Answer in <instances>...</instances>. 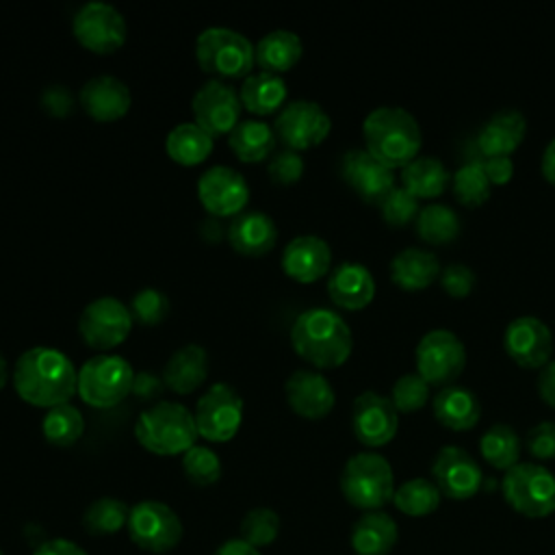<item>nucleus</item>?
Masks as SVG:
<instances>
[{
  "label": "nucleus",
  "mask_w": 555,
  "mask_h": 555,
  "mask_svg": "<svg viewBox=\"0 0 555 555\" xmlns=\"http://www.w3.org/2000/svg\"><path fill=\"white\" fill-rule=\"evenodd\" d=\"M364 147L388 167H403L421 150L418 119L403 106L382 104L369 111L362 121Z\"/></svg>",
  "instance_id": "7ed1b4c3"
},
{
  "label": "nucleus",
  "mask_w": 555,
  "mask_h": 555,
  "mask_svg": "<svg viewBox=\"0 0 555 555\" xmlns=\"http://www.w3.org/2000/svg\"><path fill=\"white\" fill-rule=\"evenodd\" d=\"M165 390V379L158 377L156 373L152 371H137L134 373V379H132V392L143 399V401H160L158 397L163 395Z\"/></svg>",
  "instance_id": "603ef678"
},
{
  "label": "nucleus",
  "mask_w": 555,
  "mask_h": 555,
  "mask_svg": "<svg viewBox=\"0 0 555 555\" xmlns=\"http://www.w3.org/2000/svg\"><path fill=\"white\" fill-rule=\"evenodd\" d=\"M126 529L130 540L147 553H167L176 548L184 533L180 516L167 503L152 499L130 507Z\"/></svg>",
  "instance_id": "9d476101"
},
{
  "label": "nucleus",
  "mask_w": 555,
  "mask_h": 555,
  "mask_svg": "<svg viewBox=\"0 0 555 555\" xmlns=\"http://www.w3.org/2000/svg\"><path fill=\"white\" fill-rule=\"evenodd\" d=\"M280 533V516L271 507H254L241 520V540L260 548L269 546Z\"/></svg>",
  "instance_id": "79ce46f5"
},
{
  "label": "nucleus",
  "mask_w": 555,
  "mask_h": 555,
  "mask_svg": "<svg viewBox=\"0 0 555 555\" xmlns=\"http://www.w3.org/2000/svg\"><path fill=\"white\" fill-rule=\"evenodd\" d=\"M7 382H9V362H7V358L0 353V388H4Z\"/></svg>",
  "instance_id": "bf43d9fd"
},
{
  "label": "nucleus",
  "mask_w": 555,
  "mask_h": 555,
  "mask_svg": "<svg viewBox=\"0 0 555 555\" xmlns=\"http://www.w3.org/2000/svg\"><path fill=\"white\" fill-rule=\"evenodd\" d=\"M11 379L17 395L39 408L69 403L78 392V371L74 362L54 347L39 345L20 353Z\"/></svg>",
  "instance_id": "f257e3e1"
},
{
  "label": "nucleus",
  "mask_w": 555,
  "mask_h": 555,
  "mask_svg": "<svg viewBox=\"0 0 555 555\" xmlns=\"http://www.w3.org/2000/svg\"><path fill=\"white\" fill-rule=\"evenodd\" d=\"M416 373L431 386L453 384L464 371L466 349L460 336L447 327H434L421 336L414 351Z\"/></svg>",
  "instance_id": "1a4fd4ad"
},
{
  "label": "nucleus",
  "mask_w": 555,
  "mask_h": 555,
  "mask_svg": "<svg viewBox=\"0 0 555 555\" xmlns=\"http://www.w3.org/2000/svg\"><path fill=\"white\" fill-rule=\"evenodd\" d=\"M243 397L228 382H215L195 403L197 434L210 442L234 438L243 421Z\"/></svg>",
  "instance_id": "f8f14e48"
},
{
  "label": "nucleus",
  "mask_w": 555,
  "mask_h": 555,
  "mask_svg": "<svg viewBox=\"0 0 555 555\" xmlns=\"http://www.w3.org/2000/svg\"><path fill=\"white\" fill-rule=\"evenodd\" d=\"M275 130L264 119H241L228 134V145L232 152L247 163L264 160L275 150Z\"/></svg>",
  "instance_id": "473e14b6"
},
{
  "label": "nucleus",
  "mask_w": 555,
  "mask_h": 555,
  "mask_svg": "<svg viewBox=\"0 0 555 555\" xmlns=\"http://www.w3.org/2000/svg\"><path fill=\"white\" fill-rule=\"evenodd\" d=\"M130 314L143 325H156L169 314V297L160 288H139L130 299Z\"/></svg>",
  "instance_id": "49530a36"
},
{
  "label": "nucleus",
  "mask_w": 555,
  "mask_h": 555,
  "mask_svg": "<svg viewBox=\"0 0 555 555\" xmlns=\"http://www.w3.org/2000/svg\"><path fill=\"white\" fill-rule=\"evenodd\" d=\"M440 496L442 492L438 490L434 479L412 477L403 481L399 488H395L392 503L405 516H427L438 509Z\"/></svg>",
  "instance_id": "4c0bfd02"
},
{
  "label": "nucleus",
  "mask_w": 555,
  "mask_h": 555,
  "mask_svg": "<svg viewBox=\"0 0 555 555\" xmlns=\"http://www.w3.org/2000/svg\"><path fill=\"white\" fill-rule=\"evenodd\" d=\"M286 95H288V87L282 74H273L264 69L247 74L238 89L241 104L256 115H269L282 108Z\"/></svg>",
  "instance_id": "7c9ffc66"
},
{
  "label": "nucleus",
  "mask_w": 555,
  "mask_h": 555,
  "mask_svg": "<svg viewBox=\"0 0 555 555\" xmlns=\"http://www.w3.org/2000/svg\"><path fill=\"white\" fill-rule=\"evenodd\" d=\"M80 106L98 121H115L130 111V87L113 74H95L80 87Z\"/></svg>",
  "instance_id": "4be33fe9"
},
{
  "label": "nucleus",
  "mask_w": 555,
  "mask_h": 555,
  "mask_svg": "<svg viewBox=\"0 0 555 555\" xmlns=\"http://www.w3.org/2000/svg\"><path fill=\"white\" fill-rule=\"evenodd\" d=\"M208 375V353L202 345L189 343L178 347L165 362L163 379L173 392L186 395L204 384Z\"/></svg>",
  "instance_id": "cd10ccee"
},
{
  "label": "nucleus",
  "mask_w": 555,
  "mask_h": 555,
  "mask_svg": "<svg viewBox=\"0 0 555 555\" xmlns=\"http://www.w3.org/2000/svg\"><path fill=\"white\" fill-rule=\"evenodd\" d=\"M293 349L319 369L343 364L353 347L349 323L332 308L314 306L299 312L291 325Z\"/></svg>",
  "instance_id": "f03ea898"
},
{
  "label": "nucleus",
  "mask_w": 555,
  "mask_h": 555,
  "mask_svg": "<svg viewBox=\"0 0 555 555\" xmlns=\"http://www.w3.org/2000/svg\"><path fill=\"white\" fill-rule=\"evenodd\" d=\"M501 492L507 505L527 518H544L555 512V475L542 464L518 462L505 470Z\"/></svg>",
  "instance_id": "0eeeda50"
},
{
  "label": "nucleus",
  "mask_w": 555,
  "mask_h": 555,
  "mask_svg": "<svg viewBox=\"0 0 555 555\" xmlns=\"http://www.w3.org/2000/svg\"><path fill=\"white\" fill-rule=\"evenodd\" d=\"M304 169H306L304 156L291 147L273 150V154L267 160V173L278 184H291V182L299 180Z\"/></svg>",
  "instance_id": "de8ad7c7"
},
{
  "label": "nucleus",
  "mask_w": 555,
  "mask_h": 555,
  "mask_svg": "<svg viewBox=\"0 0 555 555\" xmlns=\"http://www.w3.org/2000/svg\"><path fill=\"white\" fill-rule=\"evenodd\" d=\"M74 37L91 52L108 54L124 46L128 26L117 7L104 0H87L72 17Z\"/></svg>",
  "instance_id": "9b49d317"
},
{
  "label": "nucleus",
  "mask_w": 555,
  "mask_h": 555,
  "mask_svg": "<svg viewBox=\"0 0 555 555\" xmlns=\"http://www.w3.org/2000/svg\"><path fill=\"white\" fill-rule=\"evenodd\" d=\"M481 457L499 470H509L520 462V436L507 423L490 425L479 438Z\"/></svg>",
  "instance_id": "e433bc0d"
},
{
  "label": "nucleus",
  "mask_w": 555,
  "mask_h": 555,
  "mask_svg": "<svg viewBox=\"0 0 555 555\" xmlns=\"http://www.w3.org/2000/svg\"><path fill=\"white\" fill-rule=\"evenodd\" d=\"M197 197L210 217H234L249 202V184L234 167L212 165L197 178Z\"/></svg>",
  "instance_id": "2eb2a0df"
},
{
  "label": "nucleus",
  "mask_w": 555,
  "mask_h": 555,
  "mask_svg": "<svg viewBox=\"0 0 555 555\" xmlns=\"http://www.w3.org/2000/svg\"><path fill=\"white\" fill-rule=\"evenodd\" d=\"M481 163L490 184H503L514 173V160L509 156H486L481 158Z\"/></svg>",
  "instance_id": "864d4df0"
},
{
  "label": "nucleus",
  "mask_w": 555,
  "mask_h": 555,
  "mask_svg": "<svg viewBox=\"0 0 555 555\" xmlns=\"http://www.w3.org/2000/svg\"><path fill=\"white\" fill-rule=\"evenodd\" d=\"M195 59L199 67L215 76H247L254 61V43L230 26H208L195 39Z\"/></svg>",
  "instance_id": "423d86ee"
},
{
  "label": "nucleus",
  "mask_w": 555,
  "mask_h": 555,
  "mask_svg": "<svg viewBox=\"0 0 555 555\" xmlns=\"http://www.w3.org/2000/svg\"><path fill=\"white\" fill-rule=\"evenodd\" d=\"M33 555H87L76 542L65 538H54L35 548Z\"/></svg>",
  "instance_id": "5fc2aeb1"
},
{
  "label": "nucleus",
  "mask_w": 555,
  "mask_h": 555,
  "mask_svg": "<svg viewBox=\"0 0 555 555\" xmlns=\"http://www.w3.org/2000/svg\"><path fill=\"white\" fill-rule=\"evenodd\" d=\"M414 228L416 234L425 241V243H434V245H444L451 243L462 228L460 215L444 202H429L425 206H421L416 219H414Z\"/></svg>",
  "instance_id": "c9c22d12"
},
{
  "label": "nucleus",
  "mask_w": 555,
  "mask_h": 555,
  "mask_svg": "<svg viewBox=\"0 0 555 555\" xmlns=\"http://www.w3.org/2000/svg\"><path fill=\"white\" fill-rule=\"evenodd\" d=\"M182 470L189 481L210 486L221 477V460L210 447L195 442L186 453H182Z\"/></svg>",
  "instance_id": "37998d69"
},
{
  "label": "nucleus",
  "mask_w": 555,
  "mask_h": 555,
  "mask_svg": "<svg viewBox=\"0 0 555 555\" xmlns=\"http://www.w3.org/2000/svg\"><path fill=\"white\" fill-rule=\"evenodd\" d=\"M134 436L143 449L156 455H178L186 453L199 434L195 416L186 405L160 399L137 416Z\"/></svg>",
  "instance_id": "20e7f679"
},
{
  "label": "nucleus",
  "mask_w": 555,
  "mask_h": 555,
  "mask_svg": "<svg viewBox=\"0 0 555 555\" xmlns=\"http://www.w3.org/2000/svg\"><path fill=\"white\" fill-rule=\"evenodd\" d=\"M527 119L518 108H501L490 115L477 132V152L486 156H509L522 141Z\"/></svg>",
  "instance_id": "393cba45"
},
{
  "label": "nucleus",
  "mask_w": 555,
  "mask_h": 555,
  "mask_svg": "<svg viewBox=\"0 0 555 555\" xmlns=\"http://www.w3.org/2000/svg\"><path fill=\"white\" fill-rule=\"evenodd\" d=\"M254 52H256V63L264 72L282 74L301 59L304 43L295 30L273 28L258 39V43L254 46Z\"/></svg>",
  "instance_id": "2f4dec72"
},
{
  "label": "nucleus",
  "mask_w": 555,
  "mask_h": 555,
  "mask_svg": "<svg viewBox=\"0 0 555 555\" xmlns=\"http://www.w3.org/2000/svg\"><path fill=\"white\" fill-rule=\"evenodd\" d=\"M332 128L330 113L314 100H293L286 102L275 121L273 130L275 137L291 150H306L321 143Z\"/></svg>",
  "instance_id": "4468645a"
},
{
  "label": "nucleus",
  "mask_w": 555,
  "mask_h": 555,
  "mask_svg": "<svg viewBox=\"0 0 555 555\" xmlns=\"http://www.w3.org/2000/svg\"><path fill=\"white\" fill-rule=\"evenodd\" d=\"M195 124H199L206 132L212 137L217 134H230V130L241 121V98L238 91L219 80L210 78L204 85H199L191 100Z\"/></svg>",
  "instance_id": "f3484780"
},
{
  "label": "nucleus",
  "mask_w": 555,
  "mask_h": 555,
  "mask_svg": "<svg viewBox=\"0 0 555 555\" xmlns=\"http://www.w3.org/2000/svg\"><path fill=\"white\" fill-rule=\"evenodd\" d=\"M503 347L516 364L542 369L553 353V334L542 319L520 314L507 323L503 332Z\"/></svg>",
  "instance_id": "6ab92c4d"
},
{
  "label": "nucleus",
  "mask_w": 555,
  "mask_h": 555,
  "mask_svg": "<svg viewBox=\"0 0 555 555\" xmlns=\"http://www.w3.org/2000/svg\"><path fill=\"white\" fill-rule=\"evenodd\" d=\"M431 477L438 490L455 501L475 496L483 483V470L477 460L457 444H444L431 460Z\"/></svg>",
  "instance_id": "dca6fc26"
},
{
  "label": "nucleus",
  "mask_w": 555,
  "mask_h": 555,
  "mask_svg": "<svg viewBox=\"0 0 555 555\" xmlns=\"http://www.w3.org/2000/svg\"><path fill=\"white\" fill-rule=\"evenodd\" d=\"M538 392L540 397L555 408V360H548L538 375Z\"/></svg>",
  "instance_id": "6e6d98bb"
},
{
  "label": "nucleus",
  "mask_w": 555,
  "mask_h": 555,
  "mask_svg": "<svg viewBox=\"0 0 555 555\" xmlns=\"http://www.w3.org/2000/svg\"><path fill=\"white\" fill-rule=\"evenodd\" d=\"M228 243L243 256H262L278 241V225L262 210H243L225 225Z\"/></svg>",
  "instance_id": "b1692460"
},
{
  "label": "nucleus",
  "mask_w": 555,
  "mask_h": 555,
  "mask_svg": "<svg viewBox=\"0 0 555 555\" xmlns=\"http://www.w3.org/2000/svg\"><path fill=\"white\" fill-rule=\"evenodd\" d=\"M340 176L362 199L375 204L397 184L392 167L377 160L366 147H351L340 156Z\"/></svg>",
  "instance_id": "aec40b11"
},
{
  "label": "nucleus",
  "mask_w": 555,
  "mask_h": 555,
  "mask_svg": "<svg viewBox=\"0 0 555 555\" xmlns=\"http://www.w3.org/2000/svg\"><path fill=\"white\" fill-rule=\"evenodd\" d=\"M397 540V522L382 509L364 512L351 527V548L356 555H388Z\"/></svg>",
  "instance_id": "c85d7f7f"
},
{
  "label": "nucleus",
  "mask_w": 555,
  "mask_h": 555,
  "mask_svg": "<svg viewBox=\"0 0 555 555\" xmlns=\"http://www.w3.org/2000/svg\"><path fill=\"white\" fill-rule=\"evenodd\" d=\"M43 438L54 447H72L85 431L82 412L72 403L48 408L41 421Z\"/></svg>",
  "instance_id": "58836bf2"
},
{
  "label": "nucleus",
  "mask_w": 555,
  "mask_h": 555,
  "mask_svg": "<svg viewBox=\"0 0 555 555\" xmlns=\"http://www.w3.org/2000/svg\"><path fill=\"white\" fill-rule=\"evenodd\" d=\"M451 189L464 206H479L490 195V180L483 171L481 156L468 158L451 176Z\"/></svg>",
  "instance_id": "a19ab883"
},
{
  "label": "nucleus",
  "mask_w": 555,
  "mask_h": 555,
  "mask_svg": "<svg viewBox=\"0 0 555 555\" xmlns=\"http://www.w3.org/2000/svg\"><path fill=\"white\" fill-rule=\"evenodd\" d=\"M215 555H260V551L247 542H243L241 538L234 540H225L221 546H217Z\"/></svg>",
  "instance_id": "4d7b16f0"
},
{
  "label": "nucleus",
  "mask_w": 555,
  "mask_h": 555,
  "mask_svg": "<svg viewBox=\"0 0 555 555\" xmlns=\"http://www.w3.org/2000/svg\"><path fill=\"white\" fill-rule=\"evenodd\" d=\"M392 282L405 291H418L429 286L440 275L438 256L425 247H403L390 260Z\"/></svg>",
  "instance_id": "c756f323"
},
{
  "label": "nucleus",
  "mask_w": 555,
  "mask_h": 555,
  "mask_svg": "<svg viewBox=\"0 0 555 555\" xmlns=\"http://www.w3.org/2000/svg\"><path fill=\"white\" fill-rule=\"evenodd\" d=\"M0 555H2V551H0Z\"/></svg>",
  "instance_id": "052dcab7"
},
{
  "label": "nucleus",
  "mask_w": 555,
  "mask_h": 555,
  "mask_svg": "<svg viewBox=\"0 0 555 555\" xmlns=\"http://www.w3.org/2000/svg\"><path fill=\"white\" fill-rule=\"evenodd\" d=\"M340 492L358 509H382L395 494L390 462L375 451H360L351 455L340 473Z\"/></svg>",
  "instance_id": "39448f33"
},
{
  "label": "nucleus",
  "mask_w": 555,
  "mask_h": 555,
  "mask_svg": "<svg viewBox=\"0 0 555 555\" xmlns=\"http://www.w3.org/2000/svg\"><path fill=\"white\" fill-rule=\"evenodd\" d=\"M132 321L130 308L121 299L100 295L82 308L78 317V332L87 345L108 351L128 338Z\"/></svg>",
  "instance_id": "ddd939ff"
},
{
  "label": "nucleus",
  "mask_w": 555,
  "mask_h": 555,
  "mask_svg": "<svg viewBox=\"0 0 555 555\" xmlns=\"http://www.w3.org/2000/svg\"><path fill=\"white\" fill-rule=\"evenodd\" d=\"M429 390H431V384L425 377H421L416 371L403 373L395 379L390 399L397 410L412 412V410L423 408L429 401Z\"/></svg>",
  "instance_id": "a18cd8bd"
},
{
  "label": "nucleus",
  "mask_w": 555,
  "mask_h": 555,
  "mask_svg": "<svg viewBox=\"0 0 555 555\" xmlns=\"http://www.w3.org/2000/svg\"><path fill=\"white\" fill-rule=\"evenodd\" d=\"M134 369L119 353H95L78 369V395L89 405L111 408L132 392Z\"/></svg>",
  "instance_id": "6e6552de"
},
{
  "label": "nucleus",
  "mask_w": 555,
  "mask_h": 555,
  "mask_svg": "<svg viewBox=\"0 0 555 555\" xmlns=\"http://www.w3.org/2000/svg\"><path fill=\"white\" fill-rule=\"evenodd\" d=\"M212 145H215V137L195 121L176 124L165 139L167 154L180 165L202 163L212 152Z\"/></svg>",
  "instance_id": "f704fd0d"
},
{
  "label": "nucleus",
  "mask_w": 555,
  "mask_h": 555,
  "mask_svg": "<svg viewBox=\"0 0 555 555\" xmlns=\"http://www.w3.org/2000/svg\"><path fill=\"white\" fill-rule=\"evenodd\" d=\"M351 429L362 444L382 447L399 429V410L390 397L377 390H364L353 399Z\"/></svg>",
  "instance_id": "a211bd4d"
},
{
  "label": "nucleus",
  "mask_w": 555,
  "mask_h": 555,
  "mask_svg": "<svg viewBox=\"0 0 555 555\" xmlns=\"http://www.w3.org/2000/svg\"><path fill=\"white\" fill-rule=\"evenodd\" d=\"M284 395L293 412L304 418H323L336 401L330 379L314 369H297L284 382Z\"/></svg>",
  "instance_id": "412c9836"
},
{
  "label": "nucleus",
  "mask_w": 555,
  "mask_h": 555,
  "mask_svg": "<svg viewBox=\"0 0 555 555\" xmlns=\"http://www.w3.org/2000/svg\"><path fill=\"white\" fill-rule=\"evenodd\" d=\"M130 507L115 496H100L89 503L82 514V525L91 535H111L126 529Z\"/></svg>",
  "instance_id": "ea45409f"
},
{
  "label": "nucleus",
  "mask_w": 555,
  "mask_h": 555,
  "mask_svg": "<svg viewBox=\"0 0 555 555\" xmlns=\"http://www.w3.org/2000/svg\"><path fill=\"white\" fill-rule=\"evenodd\" d=\"M330 299L347 310L364 308L375 295V278L358 260H343L327 278Z\"/></svg>",
  "instance_id": "a878e982"
},
{
  "label": "nucleus",
  "mask_w": 555,
  "mask_h": 555,
  "mask_svg": "<svg viewBox=\"0 0 555 555\" xmlns=\"http://www.w3.org/2000/svg\"><path fill=\"white\" fill-rule=\"evenodd\" d=\"M440 284L451 297H466L475 286V271L464 262H449L440 269Z\"/></svg>",
  "instance_id": "09e8293b"
},
{
  "label": "nucleus",
  "mask_w": 555,
  "mask_h": 555,
  "mask_svg": "<svg viewBox=\"0 0 555 555\" xmlns=\"http://www.w3.org/2000/svg\"><path fill=\"white\" fill-rule=\"evenodd\" d=\"M540 169H542L544 178L555 184V137L546 143V147H544V152H542Z\"/></svg>",
  "instance_id": "13d9d810"
},
{
  "label": "nucleus",
  "mask_w": 555,
  "mask_h": 555,
  "mask_svg": "<svg viewBox=\"0 0 555 555\" xmlns=\"http://www.w3.org/2000/svg\"><path fill=\"white\" fill-rule=\"evenodd\" d=\"M379 212L384 217V221L392 228H401L410 221L416 219L421 206H418V197L412 195L405 186L395 184L382 199H379Z\"/></svg>",
  "instance_id": "c03bdc74"
},
{
  "label": "nucleus",
  "mask_w": 555,
  "mask_h": 555,
  "mask_svg": "<svg viewBox=\"0 0 555 555\" xmlns=\"http://www.w3.org/2000/svg\"><path fill=\"white\" fill-rule=\"evenodd\" d=\"M434 416L449 429L462 431L477 425L481 416V403L477 395L462 384L442 386L431 399Z\"/></svg>",
  "instance_id": "bb28decb"
},
{
  "label": "nucleus",
  "mask_w": 555,
  "mask_h": 555,
  "mask_svg": "<svg viewBox=\"0 0 555 555\" xmlns=\"http://www.w3.org/2000/svg\"><path fill=\"white\" fill-rule=\"evenodd\" d=\"M527 449L538 460L555 457V421H540L527 431Z\"/></svg>",
  "instance_id": "8fccbe9b"
},
{
  "label": "nucleus",
  "mask_w": 555,
  "mask_h": 555,
  "mask_svg": "<svg viewBox=\"0 0 555 555\" xmlns=\"http://www.w3.org/2000/svg\"><path fill=\"white\" fill-rule=\"evenodd\" d=\"M332 262L330 243L317 234H297L282 249V269L297 282H314Z\"/></svg>",
  "instance_id": "5701e85b"
},
{
  "label": "nucleus",
  "mask_w": 555,
  "mask_h": 555,
  "mask_svg": "<svg viewBox=\"0 0 555 555\" xmlns=\"http://www.w3.org/2000/svg\"><path fill=\"white\" fill-rule=\"evenodd\" d=\"M401 186H405L416 197H436L451 182L447 165L431 154L414 156L401 167Z\"/></svg>",
  "instance_id": "72a5a7b5"
},
{
  "label": "nucleus",
  "mask_w": 555,
  "mask_h": 555,
  "mask_svg": "<svg viewBox=\"0 0 555 555\" xmlns=\"http://www.w3.org/2000/svg\"><path fill=\"white\" fill-rule=\"evenodd\" d=\"M41 108L54 117H65L74 108V95L65 85H48L41 91Z\"/></svg>",
  "instance_id": "3c124183"
}]
</instances>
